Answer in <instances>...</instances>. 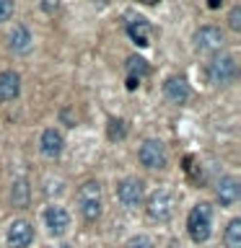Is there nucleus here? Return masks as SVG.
Instances as JSON below:
<instances>
[{"mask_svg":"<svg viewBox=\"0 0 241 248\" xmlns=\"http://www.w3.org/2000/svg\"><path fill=\"white\" fill-rule=\"evenodd\" d=\"M75 204L86 222H96L101 217V212H104V197H101V184L96 178H88V181L81 184V189L75 194Z\"/></svg>","mask_w":241,"mask_h":248,"instance_id":"nucleus-1","label":"nucleus"},{"mask_svg":"<svg viewBox=\"0 0 241 248\" xmlns=\"http://www.w3.org/2000/svg\"><path fill=\"white\" fill-rule=\"evenodd\" d=\"M192 44L202 54H218L225 46V31L218 26H200L192 34Z\"/></svg>","mask_w":241,"mask_h":248,"instance_id":"nucleus-6","label":"nucleus"},{"mask_svg":"<svg viewBox=\"0 0 241 248\" xmlns=\"http://www.w3.org/2000/svg\"><path fill=\"white\" fill-rule=\"evenodd\" d=\"M106 137L112 140V142H120V140L127 137V122L124 119H109L106 124Z\"/></svg>","mask_w":241,"mask_h":248,"instance_id":"nucleus-19","label":"nucleus"},{"mask_svg":"<svg viewBox=\"0 0 241 248\" xmlns=\"http://www.w3.org/2000/svg\"><path fill=\"white\" fill-rule=\"evenodd\" d=\"M29 197H31V186H29V181L26 178H16V181L11 184V202H13V207H18V209H23V207H29Z\"/></svg>","mask_w":241,"mask_h":248,"instance_id":"nucleus-16","label":"nucleus"},{"mask_svg":"<svg viewBox=\"0 0 241 248\" xmlns=\"http://www.w3.org/2000/svg\"><path fill=\"white\" fill-rule=\"evenodd\" d=\"M163 96H166L169 104L184 106L187 101H189V96H192L189 83H187L182 75H171V78H166V83H163Z\"/></svg>","mask_w":241,"mask_h":248,"instance_id":"nucleus-10","label":"nucleus"},{"mask_svg":"<svg viewBox=\"0 0 241 248\" xmlns=\"http://www.w3.org/2000/svg\"><path fill=\"white\" fill-rule=\"evenodd\" d=\"M176 212V197L169 189H155L145 199V215L153 222H169Z\"/></svg>","mask_w":241,"mask_h":248,"instance_id":"nucleus-4","label":"nucleus"},{"mask_svg":"<svg viewBox=\"0 0 241 248\" xmlns=\"http://www.w3.org/2000/svg\"><path fill=\"white\" fill-rule=\"evenodd\" d=\"M140 85V80H135V78H127V91H135Z\"/></svg>","mask_w":241,"mask_h":248,"instance_id":"nucleus-23","label":"nucleus"},{"mask_svg":"<svg viewBox=\"0 0 241 248\" xmlns=\"http://www.w3.org/2000/svg\"><path fill=\"white\" fill-rule=\"evenodd\" d=\"M8 46H11L16 54H26L31 46H34V34L29 31V26L16 23L11 29V34H8Z\"/></svg>","mask_w":241,"mask_h":248,"instance_id":"nucleus-14","label":"nucleus"},{"mask_svg":"<svg viewBox=\"0 0 241 248\" xmlns=\"http://www.w3.org/2000/svg\"><path fill=\"white\" fill-rule=\"evenodd\" d=\"M127 248H155V246H153V240H151V238L135 235V238H130V240H127Z\"/></svg>","mask_w":241,"mask_h":248,"instance_id":"nucleus-22","label":"nucleus"},{"mask_svg":"<svg viewBox=\"0 0 241 248\" xmlns=\"http://www.w3.org/2000/svg\"><path fill=\"white\" fill-rule=\"evenodd\" d=\"M62 150H65V137H62V132L54 129V127L44 129L42 137H39V153H42L44 158L54 160L62 155Z\"/></svg>","mask_w":241,"mask_h":248,"instance_id":"nucleus-12","label":"nucleus"},{"mask_svg":"<svg viewBox=\"0 0 241 248\" xmlns=\"http://www.w3.org/2000/svg\"><path fill=\"white\" fill-rule=\"evenodd\" d=\"M21 93V75L16 70H3L0 73V101L11 104V101L18 98Z\"/></svg>","mask_w":241,"mask_h":248,"instance_id":"nucleus-15","label":"nucleus"},{"mask_svg":"<svg viewBox=\"0 0 241 248\" xmlns=\"http://www.w3.org/2000/svg\"><path fill=\"white\" fill-rule=\"evenodd\" d=\"M236 73H239L236 57H233V54H225V52L213 54V60H210V62H207V67H205L207 83H210V85H215V88L231 85L233 80H236Z\"/></svg>","mask_w":241,"mask_h":248,"instance_id":"nucleus-2","label":"nucleus"},{"mask_svg":"<svg viewBox=\"0 0 241 248\" xmlns=\"http://www.w3.org/2000/svg\"><path fill=\"white\" fill-rule=\"evenodd\" d=\"M5 240L11 248H29L31 240H34V225L29 220H13L8 225V232H5Z\"/></svg>","mask_w":241,"mask_h":248,"instance_id":"nucleus-9","label":"nucleus"},{"mask_svg":"<svg viewBox=\"0 0 241 248\" xmlns=\"http://www.w3.org/2000/svg\"><path fill=\"white\" fill-rule=\"evenodd\" d=\"M124 31H127V36L138 46H148V44H151V23H148L143 16H127V21H124Z\"/></svg>","mask_w":241,"mask_h":248,"instance_id":"nucleus-13","label":"nucleus"},{"mask_svg":"<svg viewBox=\"0 0 241 248\" xmlns=\"http://www.w3.org/2000/svg\"><path fill=\"white\" fill-rule=\"evenodd\" d=\"M138 160L140 166L148 168V170H163L169 166V153H166V145L155 137H148L143 140V145L138 147Z\"/></svg>","mask_w":241,"mask_h":248,"instance_id":"nucleus-5","label":"nucleus"},{"mask_svg":"<svg viewBox=\"0 0 241 248\" xmlns=\"http://www.w3.org/2000/svg\"><path fill=\"white\" fill-rule=\"evenodd\" d=\"M223 246L225 248H241V220L233 217V220L225 225L223 230Z\"/></svg>","mask_w":241,"mask_h":248,"instance_id":"nucleus-17","label":"nucleus"},{"mask_svg":"<svg viewBox=\"0 0 241 248\" xmlns=\"http://www.w3.org/2000/svg\"><path fill=\"white\" fill-rule=\"evenodd\" d=\"M228 29L241 31V5H233L231 8V13H228Z\"/></svg>","mask_w":241,"mask_h":248,"instance_id":"nucleus-21","label":"nucleus"},{"mask_svg":"<svg viewBox=\"0 0 241 248\" xmlns=\"http://www.w3.org/2000/svg\"><path fill=\"white\" fill-rule=\"evenodd\" d=\"M239 194H241V184L236 176H221L215 184V199L221 207H233L239 202Z\"/></svg>","mask_w":241,"mask_h":248,"instance_id":"nucleus-11","label":"nucleus"},{"mask_svg":"<svg viewBox=\"0 0 241 248\" xmlns=\"http://www.w3.org/2000/svg\"><path fill=\"white\" fill-rule=\"evenodd\" d=\"M187 232L194 243H205L213 235V207L207 202H197L187 215Z\"/></svg>","mask_w":241,"mask_h":248,"instance_id":"nucleus-3","label":"nucleus"},{"mask_svg":"<svg viewBox=\"0 0 241 248\" xmlns=\"http://www.w3.org/2000/svg\"><path fill=\"white\" fill-rule=\"evenodd\" d=\"M60 248H70V246H60Z\"/></svg>","mask_w":241,"mask_h":248,"instance_id":"nucleus-24","label":"nucleus"},{"mask_svg":"<svg viewBox=\"0 0 241 248\" xmlns=\"http://www.w3.org/2000/svg\"><path fill=\"white\" fill-rule=\"evenodd\" d=\"M44 225H47V230H50V235L62 238L70 230V215H68V209L60 207V204H50V207L44 209Z\"/></svg>","mask_w":241,"mask_h":248,"instance_id":"nucleus-8","label":"nucleus"},{"mask_svg":"<svg viewBox=\"0 0 241 248\" xmlns=\"http://www.w3.org/2000/svg\"><path fill=\"white\" fill-rule=\"evenodd\" d=\"M13 13H16V5L11 3V0H0V23L11 21Z\"/></svg>","mask_w":241,"mask_h":248,"instance_id":"nucleus-20","label":"nucleus"},{"mask_svg":"<svg viewBox=\"0 0 241 248\" xmlns=\"http://www.w3.org/2000/svg\"><path fill=\"white\" fill-rule=\"evenodd\" d=\"M148 62L143 57H138V54H132V57H127V78H135V80H143V78L148 75Z\"/></svg>","mask_w":241,"mask_h":248,"instance_id":"nucleus-18","label":"nucleus"},{"mask_svg":"<svg viewBox=\"0 0 241 248\" xmlns=\"http://www.w3.org/2000/svg\"><path fill=\"white\" fill-rule=\"evenodd\" d=\"M117 199H120V204L124 209H138V207H143V202H145V186L140 178H122L120 184H117Z\"/></svg>","mask_w":241,"mask_h":248,"instance_id":"nucleus-7","label":"nucleus"}]
</instances>
